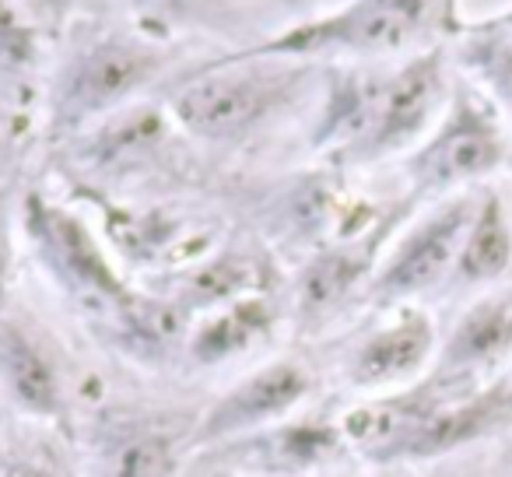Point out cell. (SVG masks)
I'll list each match as a JSON object with an SVG mask.
<instances>
[{
    "instance_id": "cell-1",
    "label": "cell",
    "mask_w": 512,
    "mask_h": 477,
    "mask_svg": "<svg viewBox=\"0 0 512 477\" xmlns=\"http://www.w3.org/2000/svg\"><path fill=\"white\" fill-rule=\"evenodd\" d=\"M439 92L442 78L435 57L411 60L390 78H348L330 92L313 141L341 162L383 158L425 130Z\"/></svg>"
},
{
    "instance_id": "cell-2",
    "label": "cell",
    "mask_w": 512,
    "mask_h": 477,
    "mask_svg": "<svg viewBox=\"0 0 512 477\" xmlns=\"http://www.w3.org/2000/svg\"><path fill=\"white\" fill-rule=\"evenodd\" d=\"M306 60L242 57L204 64L172 92L169 113L186 134L211 144H232L256 134L299 99Z\"/></svg>"
},
{
    "instance_id": "cell-3",
    "label": "cell",
    "mask_w": 512,
    "mask_h": 477,
    "mask_svg": "<svg viewBox=\"0 0 512 477\" xmlns=\"http://www.w3.org/2000/svg\"><path fill=\"white\" fill-rule=\"evenodd\" d=\"M442 4L446 0H351L334 15L309 18L239 53L306 64L320 57H386L432 32L442 18Z\"/></svg>"
},
{
    "instance_id": "cell-4",
    "label": "cell",
    "mask_w": 512,
    "mask_h": 477,
    "mask_svg": "<svg viewBox=\"0 0 512 477\" xmlns=\"http://www.w3.org/2000/svg\"><path fill=\"white\" fill-rule=\"evenodd\" d=\"M165 50L144 36H106L81 46L50 92V127L74 134L141 95L162 74Z\"/></svg>"
},
{
    "instance_id": "cell-5",
    "label": "cell",
    "mask_w": 512,
    "mask_h": 477,
    "mask_svg": "<svg viewBox=\"0 0 512 477\" xmlns=\"http://www.w3.org/2000/svg\"><path fill=\"white\" fill-rule=\"evenodd\" d=\"M25 232L36 246L46 271L60 281L71 295L85 299L88 306H102L109 313L123 316L134 306V295L116 278L113 264L92 239L85 221L71 211L50 204L43 197H29L25 204Z\"/></svg>"
},
{
    "instance_id": "cell-6",
    "label": "cell",
    "mask_w": 512,
    "mask_h": 477,
    "mask_svg": "<svg viewBox=\"0 0 512 477\" xmlns=\"http://www.w3.org/2000/svg\"><path fill=\"white\" fill-rule=\"evenodd\" d=\"M313 393V376L299 362H267L232 383L193 425L190 446H228V442L249 439L256 432L281 425L295 414V407L306 404Z\"/></svg>"
},
{
    "instance_id": "cell-7",
    "label": "cell",
    "mask_w": 512,
    "mask_h": 477,
    "mask_svg": "<svg viewBox=\"0 0 512 477\" xmlns=\"http://www.w3.org/2000/svg\"><path fill=\"white\" fill-rule=\"evenodd\" d=\"M0 390L22 418L71 435L74 411L57 355L29 323L11 313H0Z\"/></svg>"
},
{
    "instance_id": "cell-8",
    "label": "cell",
    "mask_w": 512,
    "mask_h": 477,
    "mask_svg": "<svg viewBox=\"0 0 512 477\" xmlns=\"http://www.w3.org/2000/svg\"><path fill=\"white\" fill-rule=\"evenodd\" d=\"M183 439L148 414L106 411L88 428V477H176Z\"/></svg>"
},
{
    "instance_id": "cell-9",
    "label": "cell",
    "mask_w": 512,
    "mask_h": 477,
    "mask_svg": "<svg viewBox=\"0 0 512 477\" xmlns=\"http://www.w3.org/2000/svg\"><path fill=\"white\" fill-rule=\"evenodd\" d=\"M470 204L456 200V204L442 207L428 221H421L404 243L390 253L383 271L372 281V299L376 302H400L407 295H418L432 288L449 267L460 257V246L467 239L470 228Z\"/></svg>"
},
{
    "instance_id": "cell-10",
    "label": "cell",
    "mask_w": 512,
    "mask_h": 477,
    "mask_svg": "<svg viewBox=\"0 0 512 477\" xmlns=\"http://www.w3.org/2000/svg\"><path fill=\"white\" fill-rule=\"evenodd\" d=\"M432 323L421 313H400L393 323L379 327L376 334H369L355 348V355L348 358V383L355 390L376 393L386 386H397L404 379H411L414 372H421V365L432 355Z\"/></svg>"
},
{
    "instance_id": "cell-11",
    "label": "cell",
    "mask_w": 512,
    "mask_h": 477,
    "mask_svg": "<svg viewBox=\"0 0 512 477\" xmlns=\"http://www.w3.org/2000/svg\"><path fill=\"white\" fill-rule=\"evenodd\" d=\"M341 428L327 432L316 421L295 425V421H281V425L256 432L249 439L228 442L235 453V463L249 474H267V477H288V474H306V470L320 467L323 460L341 449Z\"/></svg>"
},
{
    "instance_id": "cell-12",
    "label": "cell",
    "mask_w": 512,
    "mask_h": 477,
    "mask_svg": "<svg viewBox=\"0 0 512 477\" xmlns=\"http://www.w3.org/2000/svg\"><path fill=\"white\" fill-rule=\"evenodd\" d=\"M495 158H498V144L491 137V130L470 109H463L421 151L418 162H414V172H418L421 186H449L456 179L484 172L488 165H495Z\"/></svg>"
},
{
    "instance_id": "cell-13",
    "label": "cell",
    "mask_w": 512,
    "mask_h": 477,
    "mask_svg": "<svg viewBox=\"0 0 512 477\" xmlns=\"http://www.w3.org/2000/svg\"><path fill=\"white\" fill-rule=\"evenodd\" d=\"M271 330V309L264 299H235L211 313L190 337V355L200 365H218L242 355Z\"/></svg>"
},
{
    "instance_id": "cell-14",
    "label": "cell",
    "mask_w": 512,
    "mask_h": 477,
    "mask_svg": "<svg viewBox=\"0 0 512 477\" xmlns=\"http://www.w3.org/2000/svg\"><path fill=\"white\" fill-rule=\"evenodd\" d=\"M509 344H512V292L481 302V306H474L463 316L446 355H442V372L446 376L470 372L474 365L498 358Z\"/></svg>"
},
{
    "instance_id": "cell-15",
    "label": "cell",
    "mask_w": 512,
    "mask_h": 477,
    "mask_svg": "<svg viewBox=\"0 0 512 477\" xmlns=\"http://www.w3.org/2000/svg\"><path fill=\"white\" fill-rule=\"evenodd\" d=\"M509 228H505V218L498 211V204H484V211L470 221L467 239L460 246V257H456V271H460L463 281H484L495 278L498 271H505L509 264Z\"/></svg>"
},
{
    "instance_id": "cell-16",
    "label": "cell",
    "mask_w": 512,
    "mask_h": 477,
    "mask_svg": "<svg viewBox=\"0 0 512 477\" xmlns=\"http://www.w3.org/2000/svg\"><path fill=\"white\" fill-rule=\"evenodd\" d=\"M365 264L348 250L323 253L309 264L306 278H302V316H327L344 295L355 288V281L362 278Z\"/></svg>"
},
{
    "instance_id": "cell-17",
    "label": "cell",
    "mask_w": 512,
    "mask_h": 477,
    "mask_svg": "<svg viewBox=\"0 0 512 477\" xmlns=\"http://www.w3.org/2000/svg\"><path fill=\"white\" fill-rule=\"evenodd\" d=\"M36 64V32L11 0H0V71H25Z\"/></svg>"
},
{
    "instance_id": "cell-18",
    "label": "cell",
    "mask_w": 512,
    "mask_h": 477,
    "mask_svg": "<svg viewBox=\"0 0 512 477\" xmlns=\"http://www.w3.org/2000/svg\"><path fill=\"white\" fill-rule=\"evenodd\" d=\"M0 477H67L57 456L46 446H0Z\"/></svg>"
},
{
    "instance_id": "cell-19",
    "label": "cell",
    "mask_w": 512,
    "mask_h": 477,
    "mask_svg": "<svg viewBox=\"0 0 512 477\" xmlns=\"http://www.w3.org/2000/svg\"><path fill=\"white\" fill-rule=\"evenodd\" d=\"M11 271H15V221H11L8 197L0 193V313H8Z\"/></svg>"
},
{
    "instance_id": "cell-20",
    "label": "cell",
    "mask_w": 512,
    "mask_h": 477,
    "mask_svg": "<svg viewBox=\"0 0 512 477\" xmlns=\"http://www.w3.org/2000/svg\"><path fill=\"white\" fill-rule=\"evenodd\" d=\"M130 4H134V11H141L144 18H155V22L165 25V22L183 18L200 0H130Z\"/></svg>"
}]
</instances>
